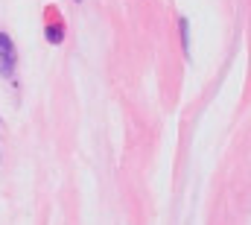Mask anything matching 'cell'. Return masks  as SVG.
I'll use <instances>...</instances> for the list:
<instances>
[{
    "instance_id": "6da1fadb",
    "label": "cell",
    "mask_w": 251,
    "mask_h": 225,
    "mask_svg": "<svg viewBox=\"0 0 251 225\" xmlns=\"http://www.w3.org/2000/svg\"><path fill=\"white\" fill-rule=\"evenodd\" d=\"M15 44H12V38L6 35V32H0V76H12L15 73Z\"/></svg>"
},
{
    "instance_id": "7a4b0ae2",
    "label": "cell",
    "mask_w": 251,
    "mask_h": 225,
    "mask_svg": "<svg viewBox=\"0 0 251 225\" xmlns=\"http://www.w3.org/2000/svg\"><path fill=\"white\" fill-rule=\"evenodd\" d=\"M44 35H47V41H50V44H62V41H64V27H62V24H47Z\"/></svg>"
}]
</instances>
